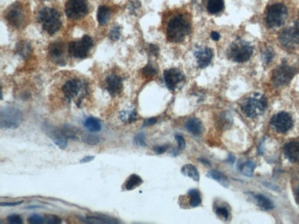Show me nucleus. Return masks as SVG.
<instances>
[{
    "label": "nucleus",
    "mask_w": 299,
    "mask_h": 224,
    "mask_svg": "<svg viewBox=\"0 0 299 224\" xmlns=\"http://www.w3.org/2000/svg\"><path fill=\"white\" fill-rule=\"evenodd\" d=\"M22 120L21 113L18 110L8 109L1 112V126L15 129L19 127Z\"/></svg>",
    "instance_id": "nucleus-13"
},
{
    "label": "nucleus",
    "mask_w": 299,
    "mask_h": 224,
    "mask_svg": "<svg viewBox=\"0 0 299 224\" xmlns=\"http://www.w3.org/2000/svg\"><path fill=\"white\" fill-rule=\"evenodd\" d=\"M194 56L200 68H206L212 62L214 54L208 47H199L194 52Z\"/></svg>",
    "instance_id": "nucleus-16"
},
{
    "label": "nucleus",
    "mask_w": 299,
    "mask_h": 224,
    "mask_svg": "<svg viewBox=\"0 0 299 224\" xmlns=\"http://www.w3.org/2000/svg\"><path fill=\"white\" fill-rule=\"evenodd\" d=\"M121 37V28L119 26H114L110 32V39L112 41H117Z\"/></svg>",
    "instance_id": "nucleus-36"
},
{
    "label": "nucleus",
    "mask_w": 299,
    "mask_h": 224,
    "mask_svg": "<svg viewBox=\"0 0 299 224\" xmlns=\"http://www.w3.org/2000/svg\"><path fill=\"white\" fill-rule=\"evenodd\" d=\"M211 38H212V40H214V41H218L220 39V34L218 32H217V31H213L212 33H211Z\"/></svg>",
    "instance_id": "nucleus-46"
},
{
    "label": "nucleus",
    "mask_w": 299,
    "mask_h": 224,
    "mask_svg": "<svg viewBox=\"0 0 299 224\" xmlns=\"http://www.w3.org/2000/svg\"><path fill=\"white\" fill-rule=\"evenodd\" d=\"M94 159V156H87V157H85V158H83L80 163L81 164H85V163L90 162V161H92Z\"/></svg>",
    "instance_id": "nucleus-47"
},
{
    "label": "nucleus",
    "mask_w": 299,
    "mask_h": 224,
    "mask_svg": "<svg viewBox=\"0 0 299 224\" xmlns=\"http://www.w3.org/2000/svg\"><path fill=\"white\" fill-rule=\"evenodd\" d=\"M255 167V164L252 161H248V162L242 164V166L240 167V171H241L242 174L247 175V176H252L253 170H254Z\"/></svg>",
    "instance_id": "nucleus-29"
},
{
    "label": "nucleus",
    "mask_w": 299,
    "mask_h": 224,
    "mask_svg": "<svg viewBox=\"0 0 299 224\" xmlns=\"http://www.w3.org/2000/svg\"><path fill=\"white\" fill-rule=\"evenodd\" d=\"M121 118L123 120H125L128 123H132L134 121H136L137 118H138V115H137V112L135 110H133L131 112H124L122 113V116Z\"/></svg>",
    "instance_id": "nucleus-30"
},
{
    "label": "nucleus",
    "mask_w": 299,
    "mask_h": 224,
    "mask_svg": "<svg viewBox=\"0 0 299 224\" xmlns=\"http://www.w3.org/2000/svg\"><path fill=\"white\" fill-rule=\"evenodd\" d=\"M54 142L56 143V145L61 148V149H66L67 146H68V138L62 136L60 134H58L55 139H54Z\"/></svg>",
    "instance_id": "nucleus-33"
},
{
    "label": "nucleus",
    "mask_w": 299,
    "mask_h": 224,
    "mask_svg": "<svg viewBox=\"0 0 299 224\" xmlns=\"http://www.w3.org/2000/svg\"><path fill=\"white\" fill-rule=\"evenodd\" d=\"M168 149V146H156L154 148V152L156 153V155H161L163 153H165Z\"/></svg>",
    "instance_id": "nucleus-42"
},
{
    "label": "nucleus",
    "mask_w": 299,
    "mask_h": 224,
    "mask_svg": "<svg viewBox=\"0 0 299 224\" xmlns=\"http://www.w3.org/2000/svg\"><path fill=\"white\" fill-rule=\"evenodd\" d=\"M150 51H151V53H152L153 55H157V53H158V48H157V46H156L155 44H151V45H150Z\"/></svg>",
    "instance_id": "nucleus-45"
},
{
    "label": "nucleus",
    "mask_w": 299,
    "mask_h": 224,
    "mask_svg": "<svg viewBox=\"0 0 299 224\" xmlns=\"http://www.w3.org/2000/svg\"><path fill=\"white\" fill-rule=\"evenodd\" d=\"M92 47H93V40L90 36L85 35L79 41L69 43V52L73 57L77 59H83L87 57Z\"/></svg>",
    "instance_id": "nucleus-8"
},
{
    "label": "nucleus",
    "mask_w": 299,
    "mask_h": 224,
    "mask_svg": "<svg viewBox=\"0 0 299 224\" xmlns=\"http://www.w3.org/2000/svg\"><path fill=\"white\" fill-rule=\"evenodd\" d=\"M156 118H148L146 121H145V123H144V126H151V125L156 124Z\"/></svg>",
    "instance_id": "nucleus-43"
},
{
    "label": "nucleus",
    "mask_w": 299,
    "mask_h": 224,
    "mask_svg": "<svg viewBox=\"0 0 299 224\" xmlns=\"http://www.w3.org/2000/svg\"><path fill=\"white\" fill-rule=\"evenodd\" d=\"M267 108V100L262 94H253L242 101L240 109L248 118H254L262 115Z\"/></svg>",
    "instance_id": "nucleus-2"
},
{
    "label": "nucleus",
    "mask_w": 299,
    "mask_h": 224,
    "mask_svg": "<svg viewBox=\"0 0 299 224\" xmlns=\"http://www.w3.org/2000/svg\"><path fill=\"white\" fill-rule=\"evenodd\" d=\"M134 143L136 145H137V146H146L147 143H146V141H145L144 133L137 134V136L135 137V140H134Z\"/></svg>",
    "instance_id": "nucleus-38"
},
{
    "label": "nucleus",
    "mask_w": 299,
    "mask_h": 224,
    "mask_svg": "<svg viewBox=\"0 0 299 224\" xmlns=\"http://www.w3.org/2000/svg\"><path fill=\"white\" fill-rule=\"evenodd\" d=\"M106 88L112 96L121 93L123 89V80L117 75H110L106 78Z\"/></svg>",
    "instance_id": "nucleus-17"
},
{
    "label": "nucleus",
    "mask_w": 299,
    "mask_h": 224,
    "mask_svg": "<svg viewBox=\"0 0 299 224\" xmlns=\"http://www.w3.org/2000/svg\"><path fill=\"white\" fill-rule=\"evenodd\" d=\"M288 10L287 6L283 4H274L268 8L266 12L265 21L270 29L279 28L287 20Z\"/></svg>",
    "instance_id": "nucleus-6"
},
{
    "label": "nucleus",
    "mask_w": 299,
    "mask_h": 224,
    "mask_svg": "<svg viewBox=\"0 0 299 224\" xmlns=\"http://www.w3.org/2000/svg\"><path fill=\"white\" fill-rule=\"evenodd\" d=\"M253 54V47L251 44L243 40L237 39L230 44L226 51L227 58L236 62H245L249 61Z\"/></svg>",
    "instance_id": "nucleus-4"
},
{
    "label": "nucleus",
    "mask_w": 299,
    "mask_h": 224,
    "mask_svg": "<svg viewBox=\"0 0 299 224\" xmlns=\"http://www.w3.org/2000/svg\"><path fill=\"white\" fill-rule=\"evenodd\" d=\"M189 197H190V206L192 208H195L201 205L202 203V199L201 195L197 189H192L189 191Z\"/></svg>",
    "instance_id": "nucleus-28"
},
{
    "label": "nucleus",
    "mask_w": 299,
    "mask_h": 224,
    "mask_svg": "<svg viewBox=\"0 0 299 224\" xmlns=\"http://www.w3.org/2000/svg\"><path fill=\"white\" fill-rule=\"evenodd\" d=\"M181 173L188 177H191L194 181H199V172L193 165H185L184 167H182Z\"/></svg>",
    "instance_id": "nucleus-23"
},
{
    "label": "nucleus",
    "mask_w": 299,
    "mask_h": 224,
    "mask_svg": "<svg viewBox=\"0 0 299 224\" xmlns=\"http://www.w3.org/2000/svg\"><path fill=\"white\" fill-rule=\"evenodd\" d=\"M191 31V25L188 19L181 14L173 17L169 20L167 27V38L170 43L179 44L184 41Z\"/></svg>",
    "instance_id": "nucleus-1"
},
{
    "label": "nucleus",
    "mask_w": 299,
    "mask_h": 224,
    "mask_svg": "<svg viewBox=\"0 0 299 224\" xmlns=\"http://www.w3.org/2000/svg\"><path fill=\"white\" fill-rule=\"evenodd\" d=\"M84 126L87 128L88 131L92 132H97V131L101 130V123L98 118L89 117L85 119L84 121Z\"/></svg>",
    "instance_id": "nucleus-25"
},
{
    "label": "nucleus",
    "mask_w": 299,
    "mask_h": 224,
    "mask_svg": "<svg viewBox=\"0 0 299 224\" xmlns=\"http://www.w3.org/2000/svg\"><path fill=\"white\" fill-rule=\"evenodd\" d=\"M6 19L14 28H21L25 23V12L22 6L19 3L13 4L6 11Z\"/></svg>",
    "instance_id": "nucleus-12"
},
{
    "label": "nucleus",
    "mask_w": 299,
    "mask_h": 224,
    "mask_svg": "<svg viewBox=\"0 0 299 224\" xmlns=\"http://www.w3.org/2000/svg\"><path fill=\"white\" fill-rule=\"evenodd\" d=\"M143 184V179L137 175V174H131L127 181L125 182V189L126 190H133L137 187L141 186Z\"/></svg>",
    "instance_id": "nucleus-24"
},
{
    "label": "nucleus",
    "mask_w": 299,
    "mask_h": 224,
    "mask_svg": "<svg viewBox=\"0 0 299 224\" xmlns=\"http://www.w3.org/2000/svg\"><path fill=\"white\" fill-rule=\"evenodd\" d=\"M38 21L43 27L44 31L49 35H54L62 26L60 14L52 7H44L41 9L38 14Z\"/></svg>",
    "instance_id": "nucleus-3"
},
{
    "label": "nucleus",
    "mask_w": 299,
    "mask_h": 224,
    "mask_svg": "<svg viewBox=\"0 0 299 224\" xmlns=\"http://www.w3.org/2000/svg\"><path fill=\"white\" fill-rule=\"evenodd\" d=\"M86 84L78 78L69 79L64 84L62 87L65 98L69 101L76 100L77 106H80L82 100L86 95Z\"/></svg>",
    "instance_id": "nucleus-5"
},
{
    "label": "nucleus",
    "mask_w": 299,
    "mask_h": 224,
    "mask_svg": "<svg viewBox=\"0 0 299 224\" xmlns=\"http://www.w3.org/2000/svg\"><path fill=\"white\" fill-rule=\"evenodd\" d=\"M185 127L193 135H200L203 132V124L197 118H189L185 123Z\"/></svg>",
    "instance_id": "nucleus-19"
},
{
    "label": "nucleus",
    "mask_w": 299,
    "mask_h": 224,
    "mask_svg": "<svg viewBox=\"0 0 299 224\" xmlns=\"http://www.w3.org/2000/svg\"><path fill=\"white\" fill-rule=\"evenodd\" d=\"M85 143H87V144H90V145H96L97 143H99L100 142V138L96 135H87V137L85 138Z\"/></svg>",
    "instance_id": "nucleus-39"
},
{
    "label": "nucleus",
    "mask_w": 299,
    "mask_h": 224,
    "mask_svg": "<svg viewBox=\"0 0 299 224\" xmlns=\"http://www.w3.org/2000/svg\"><path fill=\"white\" fill-rule=\"evenodd\" d=\"M46 223L50 224H59L62 223V221H61V219L58 218L57 216L50 215V216H48L46 218Z\"/></svg>",
    "instance_id": "nucleus-40"
},
{
    "label": "nucleus",
    "mask_w": 299,
    "mask_h": 224,
    "mask_svg": "<svg viewBox=\"0 0 299 224\" xmlns=\"http://www.w3.org/2000/svg\"><path fill=\"white\" fill-rule=\"evenodd\" d=\"M184 75L178 69H168L164 72V81L169 90L176 89V87L184 81Z\"/></svg>",
    "instance_id": "nucleus-14"
},
{
    "label": "nucleus",
    "mask_w": 299,
    "mask_h": 224,
    "mask_svg": "<svg viewBox=\"0 0 299 224\" xmlns=\"http://www.w3.org/2000/svg\"><path fill=\"white\" fill-rule=\"evenodd\" d=\"M111 14H112V10L109 6H100L98 9V15H97L99 24L100 26L105 25L111 18Z\"/></svg>",
    "instance_id": "nucleus-20"
},
{
    "label": "nucleus",
    "mask_w": 299,
    "mask_h": 224,
    "mask_svg": "<svg viewBox=\"0 0 299 224\" xmlns=\"http://www.w3.org/2000/svg\"><path fill=\"white\" fill-rule=\"evenodd\" d=\"M206 7L210 14L213 15L218 14L224 9V0H208Z\"/></svg>",
    "instance_id": "nucleus-21"
},
{
    "label": "nucleus",
    "mask_w": 299,
    "mask_h": 224,
    "mask_svg": "<svg viewBox=\"0 0 299 224\" xmlns=\"http://www.w3.org/2000/svg\"><path fill=\"white\" fill-rule=\"evenodd\" d=\"M274 52L271 49V48H265L264 51L262 52V61L265 63V64H269L270 62L273 61L274 59Z\"/></svg>",
    "instance_id": "nucleus-32"
},
{
    "label": "nucleus",
    "mask_w": 299,
    "mask_h": 224,
    "mask_svg": "<svg viewBox=\"0 0 299 224\" xmlns=\"http://www.w3.org/2000/svg\"><path fill=\"white\" fill-rule=\"evenodd\" d=\"M270 124L276 132L287 133L293 127V118L287 112H279L272 118Z\"/></svg>",
    "instance_id": "nucleus-11"
},
{
    "label": "nucleus",
    "mask_w": 299,
    "mask_h": 224,
    "mask_svg": "<svg viewBox=\"0 0 299 224\" xmlns=\"http://www.w3.org/2000/svg\"><path fill=\"white\" fill-rule=\"evenodd\" d=\"M175 139H176V141H177V143H178L179 150L184 149V148H185V145H186L184 138L182 137L181 135H176V136H175Z\"/></svg>",
    "instance_id": "nucleus-41"
},
{
    "label": "nucleus",
    "mask_w": 299,
    "mask_h": 224,
    "mask_svg": "<svg viewBox=\"0 0 299 224\" xmlns=\"http://www.w3.org/2000/svg\"><path fill=\"white\" fill-rule=\"evenodd\" d=\"M142 73H143V75L145 77L150 78V77H153V76H155V75H156V69L155 68L153 65L148 64V65L142 70Z\"/></svg>",
    "instance_id": "nucleus-34"
},
{
    "label": "nucleus",
    "mask_w": 299,
    "mask_h": 224,
    "mask_svg": "<svg viewBox=\"0 0 299 224\" xmlns=\"http://www.w3.org/2000/svg\"><path fill=\"white\" fill-rule=\"evenodd\" d=\"M88 12L87 0H68L66 3V15L70 19H79Z\"/></svg>",
    "instance_id": "nucleus-10"
},
{
    "label": "nucleus",
    "mask_w": 299,
    "mask_h": 224,
    "mask_svg": "<svg viewBox=\"0 0 299 224\" xmlns=\"http://www.w3.org/2000/svg\"><path fill=\"white\" fill-rule=\"evenodd\" d=\"M281 45L287 50H296L299 47V27L298 25L287 28L279 35Z\"/></svg>",
    "instance_id": "nucleus-9"
},
{
    "label": "nucleus",
    "mask_w": 299,
    "mask_h": 224,
    "mask_svg": "<svg viewBox=\"0 0 299 224\" xmlns=\"http://www.w3.org/2000/svg\"><path fill=\"white\" fill-rule=\"evenodd\" d=\"M48 56L51 60L56 64H65V44L59 42L51 44L48 48Z\"/></svg>",
    "instance_id": "nucleus-15"
},
{
    "label": "nucleus",
    "mask_w": 299,
    "mask_h": 224,
    "mask_svg": "<svg viewBox=\"0 0 299 224\" xmlns=\"http://www.w3.org/2000/svg\"><path fill=\"white\" fill-rule=\"evenodd\" d=\"M22 204V201H18V202H12V203H1L2 207H14V206L20 205Z\"/></svg>",
    "instance_id": "nucleus-44"
},
{
    "label": "nucleus",
    "mask_w": 299,
    "mask_h": 224,
    "mask_svg": "<svg viewBox=\"0 0 299 224\" xmlns=\"http://www.w3.org/2000/svg\"><path fill=\"white\" fill-rule=\"evenodd\" d=\"M28 221H29V223L30 224H44V223H46L45 221H46V219L44 218V217H42V216H40V215H37V214H34V215H31L28 219Z\"/></svg>",
    "instance_id": "nucleus-35"
},
{
    "label": "nucleus",
    "mask_w": 299,
    "mask_h": 224,
    "mask_svg": "<svg viewBox=\"0 0 299 224\" xmlns=\"http://www.w3.org/2000/svg\"><path fill=\"white\" fill-rule=\"evenodd\" d=\"M17 53H18L19 56H21L22 58H24V59L28 58L31 53V44H29V43H27L25 41L20 42V43H19L18 45H17Z\"/></svg>",
    "instance_id": "nucleus-27"
},
{
    "label": "nucleus",
    "mask_w": 299,
    "mask_h": 224,
    "mask_svg": "<svg viewBox=\"0 0 299 224\" xmlns=\"http://www.w3.org/2000/svg\"><path fill=\"white\" fill-rule=\"evenodd\" d=\"M298 198H299V195H298Z\"/></svg>",
    "instance_id": "nucleus-49"
},
{
    "label": "nucleus",
    "mask_w": 299,
    "mask_h": 224,
    "mask_svg": "<svg viewBox=\"0 0 299 224\" xmlns=\"http://www.w3.org/2000/svg\"><path fill=\"white\" fill-rule=\"evenodd\" d=\"M228 162L231 163V164H233V163L235 162V157L230 155L229 156V158H228Z\"/></svg>",
    "instance_id": "nucleus-48"
},
{
    "label": "nucleus",
    "mask_w": 299,
    "mask_h": 224,
    "mask_svg": "<svg viewBox=\"0 0 299 224\" xmlns=\"http://www.w3.org/2000/svg\"><path fill=\"white\" fill-rule=\"evenodd\" d=\"M216 213H217V215L219 218L222 219L224 222L228 221V219H229V212L224 206L217 207L216 208Z\"/></svg>",
    "instance_id": "nucleus-31"
},
{
    "label": "nucleus",
    "mask_w": 299,
    "mask_h": 224,
    "mask_svg": "<svg viewBox=\"0 0 299 224\" xmlns=\"http://www.w3.org/2000/svg\"><path fill=\"white\" fill-rule=\"evenodd\" d=\"M296 75V69L290 66L286 61L274 69L272 81L276 87H284L293 79Z\"/></svg>",
    "instance_id": "nucleus-7"
},
{
    "label": "nucleus",
    "mask_w": 299,
    "mask_h": 224,
    "mask_svg": "<svg viewBox=\"0 0 299 224\" xmlns=\"http://www.w3.org/2000/svg\"><path fill=\"white\" fill-rule=\"evenodd\" d=\"M254 199L256 200L257 205L259 206L262 210L269 211V210H272L274 208L273 202L267 197L263 196L262 194H256V195H254Z\"/></svg>",
    "instance_id": "nucleus-22"
},
{
    "label": "nucleus",
    "mask_w": 299,
    "mask_h": 224,
    "mask_svg": "<svg viewBox=\"0 0 299 224\" xmlns=\"http://www.w3.org/2000/svg\"><path fill=\"white\" fill-rule=\"evenodd\" d=\"M284 155L290 162H297L299 159V143L292 141L284 146Z\"/></svg>",
    "instance_id": "nucleus-18"
},
{
    "label": "nucleus",
    "mask_w": 299,
    "mask_h": 224,
    "mask_svg": "<svg viewBox=\"0 0 299 224\" xmlns=\"http://www.w3.org/2000/svg\"><path fill=\"white\" fill-rule=\"evenodd\" d=\"M6 220H7V222H8L9 224H19L23 223V222H22V219H21V217H20L19 215H18V214L9 215V216L6 218Z\"/></svg>",
    "instance_id": "nucleus-37"
},
{
    "label": "nucleus",
    "mask_w": 299,
    "mask_h": 224,
    "mask_svg": "<svg viewBox=\"0 0 299 224\" xmlns=\"http://www.w3.org/2000/svg\"><path fill=\"white\" fill-rule=\"evenodd\" d=\"M207 175L210 177V178H213L214 180L218 181V183L220 184V185H222L224 187H228V180H227V178L225 177V175L222 174V173H220V172H218L217 170H211Z\"/></svg>",
    "instance_id": "nucleus-26"
}]
</instances>
